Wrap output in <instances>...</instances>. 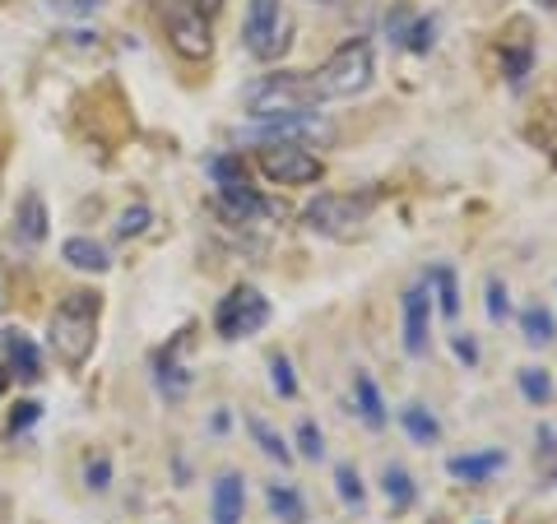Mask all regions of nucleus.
Masks as SVG:
<instances>
[{
    "mask_svg": "<svg viewBox=\"0 0 557 524\" xmlns=\"http://www.w3.org/2000/svg\"><path fill=\"white\" fill-rule=\"evenodd\" d=\"M98 321H102V297L98 292H65L47 321V348L65 366H84L98 344Z\"/></svg>",
    "mask_w": 557,
    "mask_h": 524,
    "instance_id": "1",
    "label": "nucleus"
},
{
    "mask_svg": "<svg viewBox=\"0 0 557 524\" xmlns=\"http://www.w3.org/2000/svg\"><path fill=\"white\" fill-rule=\"evenodd\" d=\"M321 89L311 79V70H278V75H260L242 89V108L256 121L265 116H302L311 108H321Z\"/></svg>",
    "mask_w": 557,
    "mask_h": 524,
    "instance_id": "2",
    "label": "nucleus"
},
{
    "mask_svg": "<svg viewBox=\"0 0 557 524\" xmlns=\"http://www.w3.org/2000/svg\"><path fill=\"white\" fill-rule=\"evenodd\" d=\"M372 75H376V61H372V42L368 38H348L344 47H335L330 57L311 70L321 98H358L372 89Z\"/></svg>",
    "mask_w": 557,
    "mask_h": 524,
    "instance_id": "3",
    "label": "nucleus"
},
{
    "mask_svg": "<svg viewBox=\"0 0 557 524\" xmlns=\"http://www.w3.org/2000/svg\"><path fill=\"white\" fill-rule=\"evenodd\" d=\"M302 223L321 237L354 241L368 233V223H372V196H317L302 209Z\"/></svg>",
    "mask_w": 557,
    "mask_h": 524,
    "instance_id": "4",
    "label": "nucleus"
},
{
    "mask_svg": "<svg viewBox=\"0 0 557 524\" xmlns=\"http://www.w3.org/2000/svg\"><path fill=\"white\" fill-rule=\"evenodd\" d=\"M153 10L163 14L168 42L177 57L186 61H205L214 51V33H209V14L196 5V0H149Z\"/></svg>",
    "mask_w": 557,
    "mask_h": 524,
    "instance_id": "5",
    "label": "nucleus"
},
{
    "mask_svg": "<svg viewBox=\"0 0 557 524\" xmlns=\"http://www.w3.org/2000/svg\"><path fill=\"white\" fill-rule=\"evenodd\" d=\"M242 38L256 61H278L293 47V14L284 10V0H251Z\"/></svg>",
    "mask_w": 557,
    "mask_h": 524,
    "instance_id": "6",
    "label": "nucleus"
},
{
    "mask_svg": "<svg viewBox=\"0 0 557 524\" xmlns=\"http://www.w3.org/2000/svg\"><path fill=\"white\" fill-rule=\"evenodd\" d=\"M265 325H270V297L260 292V288H251V284H237L219 302V311H214L219 339H251Z\"/></svg>",
    "mask_w": 557,
    "mask_h": 524,
    "instance_id": "7",
    "label": "nucleus"
},
{
    "mask_svg": "<svg viewBox=\"0 0 557 524\" xmlns=\"http://www.w3.org/2000/svg\"><path fill=\"white\" fill-rule=\"evenodd\" d=\"M256 163L278 186H311V182L325 177V163L307 145H260Z\"/></svg>",
    "mask_w": 557,
    "mask_h": 524,
    "instance_id": "8",
    "label": "nucleus"
},
{
    "mask_svg": "<svg viewBox=\"0 0 557 524\" xmlns=\"http://www.w3.org/2000/svg\"><path fill=\"white\" fill-rule=\"evenodd\" d=\"M256 139H265V145H330L335 139V126L321 121L317 112H302V116H265L256 121Z\"/></svg>",
    "mask_w": 557,
    "mask_h": 524,
    "instance_id": "9",
    "label": "nucleus"
},
{
    "mask_svg": "<svg viewBox=\"0 0 557 524\" xmlns=\"http://www.w3.org/2000/svg\"><path fill=\"white\" fill-rule=\"evenodd\" d=\"M428 348H432V288L423 278V284L405 292V353L428 358Z\"/></svg>",
    "mask_w": 557,
    "mask_h": 524,
    "instance_id": "10",
    "label": "nucleus"
},
{
    "mask_svg": "<svg viewBox=\"0 0 557 524\" xmlns=\"http://www.w3.org/2000/svg\"><path fill=\"white\" fill-rule=\"evenodd\" d=\"M209 506H214V524H242V511H247V483H242L237 474H223L214 483Z\"/></svg>",
    "mask_w": 557,
    "mask_h": 524,
    "instance_id": "11",
    "label": "nucleus"
},
{
    "mask_svg": "<svg viewBox=\"0 0 557 524\" xmlns=\"http://www.w3.org/2000/svg\"><path fill=\"white\" fill-rule=\"evenodd\" d=\"M14 237H20L24 247H38L47 237V204H42L38 190H28L20 200V209H14Z\"/></svg>",
    "mask_w": 557,
    "mask_h": 524,
    "instance_id": "12",
    "label": "nucleus"
},
{
    "mask_svg": "<svg viewBox=\"0 0 557 524\" xmlns=\"http://www.w3.org/2000/svg\"><path fill=\"white\" fill-rule=\"evenodd\" d=\"M502 464H507V456H502V450H479V456H456V460H446V474L460 478V483H487Z\"/></svg>",
    "mask_w": 557,
    "mask_h": 524,
    "instance_id": "13",
    "label": "nucleus"
},
{
    "mask_svg": "<svg viewBox=\"0 0 557 524\" xmlns=\"http://www.w3.org/2000/svg\"><path fill=\"white\" fill-rule=\"evenodd\" d=\"M0 344H5V353H10V366L20 372L24 380H38L42 376V358H38V344H33L24 329H5L0 335Z\"/></svg>",
    "mask_w": 557,
    "mask_h": 524,
    "instance_id": "14",
    "label": "nucleus"
},
{
    "mask_svg": "<svg viewBox=\"0 0 557 524\" xmlns=\"http://www.w3.org/2000/svg\"><path fill=\"white\" fill-rule=\"evenodd\" d=\"M61 255H65V265H75V270H84V274H102V270L112 265L108 251H102L94 237H70L65 247H61Z\"/></svg>",
    "mask_w": 557,
    "mask_h": 524,
    "instance_id": "15",
    "label": "nucleus"
},
{
    "mask_svg": "<svg viewBox=\"0 0 557 524\" xmlns=\"http://www.w3.org/2000/svg\"><path fill=\"white\" fill-rule=\"evenodd\" d=\"M354 404H358V417L368 427H386V404H381V390H376V380L368 372L354 376Z\"/></svg>",
    "mask_w": 557,
    "mask_h": 524,
    "instance_id": "16",
    "label": "nucleus"
},
{
    "mask_svg": "<svg viewBox=\"0 0 557 524\" xmlns=\"http://www.w3.org/2000/svg\"><path fill=\"white\" fill-rule=\"evenodd\" d=\"M182 344H186V339H177V344H172V353H163V358H159V390H163L168 399H182V395H186V386H190V372L177 362Z\"/></svg>",
    "mask_w": 557,
    "mask_h": 524,
    "instance_id": "17",
    "label": "nucleus"
},
{
    "mask_svg": "<svg viewBox=\"0 0 557 524\" xmlns=\"http://www.w3.org/2000/svg\"><path fill=\"white\" fill-rule=\"evenodd\" d=\"M270 511L284 520V524H307V506H302V497H298V487L293 483H270Z\"/></svg>",
    "mask_w": 557,
    "mask_h": 524,
    "instance_id": "18",
    "label": "nucleus"
},
{
    "mask_svg": "<svg viewBox=\"0 0 557 524\" xmlns=\"http://www.w3.org/2000/svg\"><path fill=\"white\" fill-rule=\"evenodd\" d=\"M399 423H405V432L413 436L418 446H432V441H437V436H442V423H437V417H432L423 404H409V409H399Z\"/></svg>",
    "mask_w": 557,
    "mask_h": 524,
    "instance_id": "19",
    "label": "nucleus"
},
{
    "mask_svg": "<svg viewBox=\"0 0 557 524\" xmlns=\"http://www.w3.org/2000/svg\"><path fill=\"white\" fill-rule=\"evenodd\" d=\"M247 432H251V441L265 450L270 460H278V464H288V460H293V450L284 446V436H278V432L265 423V417H256V413H251V417H247Z\"/></svg>",
    "mask_w": 557,
    "mask_h": 524,
    "instance_id": "20",
    "label": "nucleus"
},
{
    "mask_svg": "<svg viewBox=\"0 0 557 524\" xmlns=\"http://www.w3.org/2000/svg\"><path fill=\"white\" fill-rule=\"evenodd\" d=\"M381 487H386L391 511H409V506H413V478H409L399 464H386V474H381Z\"/></svg>",
    "mask_w": 557,
    "mask_h": 524,
    "instance_id": "21",
    "label": "nucleus"
},
{
    "mask_svg": "<svg viewBox=\"0 0 557 524\" xmlns=\"http://www.w3.org/2000/svg\"><path fill=\"white\" fill-rule=\"evenodd\" d=\"M520 329H525V339L530 344H553V335H557V325H553V311L548 307H525L520 311Z\"/></svg>",
    "mask_w": 557,
    "mask_h": 524,
    "instance_id": "22",
    "label": "nucleus"
},
{
    "mask_svg": "<svg viewBox=\"0 0 557 524\" xmlns=\"http://www.w3.org/2000/svg\"><path fill=\"white\" fill-rule=\"evenodd\" d=\"M432 288H437V307H442V316H446V321H456V316H460L456 274H450L446 265H437V270H432Z\"/></svg>",
    "mask_w": 557,
    "mask_h": 524,
    "instance_id": "23",
    "label": "nucleus"
},
{
    "mask_svg": "<svg viewBox=\"0 0 557 524\" xmlns=\"http://www.w3.org/2000/svg\"><path fill=\"white\" fill-rule=\"evenodd\" d=\"M520 395L530 399V404H548L553 399V376L544 366H520Z\"/></svg>",
    "mask_w": 557,
    "mask_h": 524,
    "instance_id": "24",
    "label": "nucleus"
},
{
    "mask_svg": "<svg viewBox=\"0 0 557 524\" xmlns=\"http://www.w3.org/2000/svg\"><path fill=\"white\" fill-rule=\"evenodd\" d=\"M335 492L344 497V506H354V511H362V501H368V492H362V478L354 464H339L335 469Z\"/></svg>",
    "mask_w": 557,
    "mask_h": 524,
    "instance_id": "25",
    "label": "nucleus"
},
{
    "mask_svg": "<svg viewBox=\"0 0 557 524\" xmlns=\"http://www.w3.org/2000/svg\"><path fill=\"white\" fill-rule=\"evenodd\" d=\"M270 380H274V390L284 395V399L298 395V376H293V366H288V358H284V353L270 358Z\"/></svg>",
    "mask_w": 557,
    "mask_h": 524,
    "instance_id": "26",
    "label": "nucleus"
},
{
    "mask_svg": "<svg viewBox=\"0 0 557 524\" xmlns=\"http://www.w3.org/2000/svg\"><path fill=\"white\" fill-rule=\"evenodd\" d=\"M298 450H302V460H321V456H325L321 427H317V423H311V417H307V423L298 427Z\"/></svg>",
    "mask_w": 557,
    "mask_h": 524,
    "instance_id": "27",
    "label": "nucleus"
},
{
    "mask_svg": "<svg viewBox=\"0 0 557 524\" xmlns=\"http://www.w3.org/2000/svg\"><path fill=\"white\" fill-rule=\"evenodd\" d=\"M507 311H511L507 284H502V278H487V316H493V321H507Z\"/></svg>",
    "mask_w": 557,
    "mask_h": 524,
    "instance_id": "28",
    "label": "nucleus"
},
{
    "mask_svg": "<svg viewBox=\"0 0 557 524\" xmlns=\"http://www.w3.org/2000/svg\"><path fill=\"white\" fill-rule=\"evenodd\" d=\"M149 219H153V214H149V209H145V204H135V209H126V214H121V223H116V233H121V237H139V233H145V228H149Z\"/></svg>",
    "mask_w": 557,
    "mask_h": 524,
    "instance_id": "29",
    "label": "nucleus"
},
{
    "mask_svg": "<svg viewBox=\"0 0 557 524\" xmlns=\"http://www.w3.org/2000/svg\"><path fill=\"white\" fill-rule=\"evenodd\" d=\"M84 478H89V487H94V492H102V487L112 483V464L98 456V460H89V469H84Z\"/></svg>",
    "mask_w": 557,
    "mask_h": 524,
    "instance_id": "30",
    "label": "nucleus"
},
{
    "mask_svg": "<svg viewBox=\"0 0 557 524\" xmlns=\"http://www.w3.org/2000/svg\"><path fill=\"white\" fill-rule=\"evenodd\" d=\"M33 417H38V404H20V409H14V417H10V432H24Z\"/></svg>",
    "mask_w": 557,
    "mask_h": 524,
    "instance_id": "31",
    "label": "nucleus"
},
{
    "mask_svg": "<svg viewBox=\"0 0 557 524\" xmlns=\"http://www.w3.org/2000/svg\"><path fill=\"white\" fill-rule=\"evenodd\" d=\"M456 358H465L469 366H474V362H479V344L469 339V335H456Z\"/></svg>",
    "mask_w": 557,
    "mask_h": 524,
    "instance_id": "32",
    "label": "nucleus"
},
{
    "mask_svg": "<svg viewBox=\"0 0 557 524\" xmlns=\"http://www.w3.org/2000/svg\"><path fill=\"white\" fill-rule=\"evenodd\" d=\"M196 5H200L205 14H219V10H223V0H196Z\"/></svg>",
    "mask_w": 557,
    "mask_h": 524,
    "instance_id": "33",
    "label": "nucleus"
},
{
    "mask_svg": "<svg viewBox=\"0 0 557 524\" xmlns=\"http://www.w3.org/2000/svg\"><path fill=\"white\" fill-rule=\"evenodd\" d=\"M5 386H10V372H5V366H0V395H5Z\"/></svg>",
    "mask_w": 557,
    "mask_h": 524,
    "instance_id": "34",
    "label": "nucleus"
},
{
    "mask_svg": "<svg viewBox=\"0 0 557 524\" xmlns=\"http://www.w3.org/2000/svg\"><path fill=\"white\" fill-rule=\"evenodd\" d=\"M539 5H544V10H553V5H557V0H539Z\"/></svg>",
    "mask_w": 557,
    "mask_h": 524,
    "instance_id": "35",
    "label": "nucleus"
}]
</instances>
